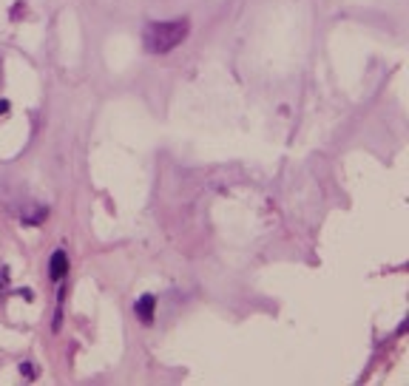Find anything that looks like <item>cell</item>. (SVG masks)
Instances as JSON below:
<instances>
[{"label":"cell","instance_id":"1","mask_svg":"<svg viewBox=\"0 0 409 386\" xmlns=\"http://www.w3.org/2000/svg\"><path fill=\"white\" fill-rule=\"evenodd\" d=\"M190 31L188 17H177V21H157V23H148L145 34H142V43L151 54H168L173 51L179 43H185V37Z\"/></svg>","mask_w":409,"mask_h":386},{"label":"cell","instance_id":"2","mask_svg":"<svg viewBox=\"0 0 409 386\" xmlns=\"http://www.w3.org/2000/svg\"><path fill=\"white\" fill-rule=\"evenodd\" d=\"M49 273H51L54 281H60V279L69 273V256H66V250H57V253L51 256V261H49Z\"/></svg>","mask_w":409,"mask_h":386},{"label":"cell","instance_id":"3","mask_svg":"<svg viewBox=\"0 0 409 386\" xmlns=\"http://www.w3.org/2000/svg\"><path fill=\"white\" fill-rule=\"evenodd\" d=\"M153 304H157V298H153V296H142L140 301L134 304V310H136V316L142 318V324H151V321H153Z\"/></svg>","mask_w":409,"mask_h":386}]
</instances>
